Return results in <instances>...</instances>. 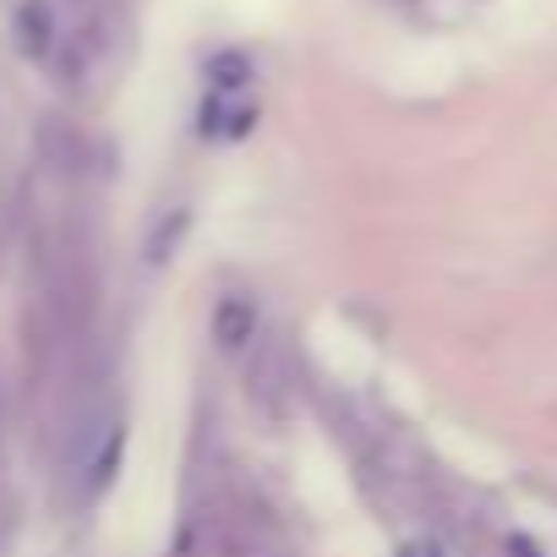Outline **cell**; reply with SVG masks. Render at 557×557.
Returning <instances> with one entry per match:
<instances>
[{
	"label": "cell",
	"mask_w": 557,
	"mask_h": 557,
	"mask_svg": "<svg viewBox=\"0 0 557 557\" xmlns=\"http://www.w3.org/2000/svg\"><path fill=\"white\" fill-rule=\"evenodd\" d=\"M399 557H443V552H437V546H432V541H410V546H405V552H399Z\"/></svg>",
	"instance_id": "7a4b0ae2"
},
{
	"label": "cell",
	"mask_w": 557,
	"mask_h": 557,
	"mask_svg": "<svg viewBox=\"0 0 557 557\" xmlns=\"http://www.w3.org/2000/svg\"><path fill=\"white\" fill-rule=\"evenodd\" d=\"M213 339H219L224 350H240L246 339H257V307L240 301V296L219 301V312H213Z\"/></svg>",
	"instance_id": "6da1fadb"
}]
</instances>
